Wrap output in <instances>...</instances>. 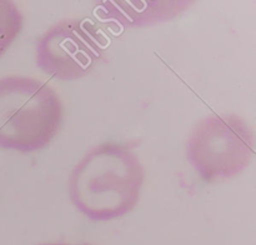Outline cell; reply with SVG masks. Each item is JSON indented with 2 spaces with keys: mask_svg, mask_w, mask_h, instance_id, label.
<instances>
[{
  "mask_svg": "<svg viewBox=\"0 0 256 245\" xmlns=\"http://www.w3.org/2000/svg\"><path fill=\"white\" fill-rule=\"evenodd\" d=\"M106 39L88 19H62L45 30L35 46V62L52 79L86 76L104 56Z\"/></svg>",
  "mask_w": 256,
  "mask_h": 245,
  "instance_id": "4",
  "label": "cell"
},
{
  "mask_svg": "<svg viewBox=\"0 0 256 245\" xmlns=\"http://www.w3.org/2000/svg\"><path fill=\"white\" fill-rule=\"evenodd\" d=\"M38 245H74V244H64V242H45V244ZM76 245H92V244H76Z\"/></svg>",
  "mask_w": 256,
  "mask_h": 245,
  "instance_id": "7",
  "label": "cell"
},
{
  "mask_svg": "<svg viewBox=\"0 0 256 245\" xmlns=\"http://www.w3.org/2000/svg\"><path fill=\"white\" fill-rule=\"evenodd\" d=\"M64 119L62 100L42 80L10 75L0 79V148L28 152L45 149Z\"/></svg>",
  "mask_w": 256,
  "mask_h": 245,
  "instance_id": "2",
  "label": "cell"
},
{
  "mask_svg": "<svg viewBox=\"0 0 256 245\" xmlns=\"http://www.w3.org/2000/svg\"><path fill=\"white\" fill-rule=\"evenodd\" d=\"M192 4V2H99L95 14L102 22L120 26H142L172 20Z\"/></svg>",
  "mask_w": 256,
  "mask_h": 245,
  "instance_id": "5",
  "label": "cell"
},
{
  "mask_svg": "<svg viewBox=\"0 0 256 245\" xmlns=\"http://www.w3.org/2000/svg\"><path fill=\"white\" fill-rule=\"evenodd\" d=\"M186 159L205 182L242 174L254 155V132L236 114H210L194 125L186 140Z\"/></svg>",
  "mask_w": 256,
  "mask_h": 245,
  "instance_id": "3",
  "label": "cell"
},
{
  "mask_svg": "<svg viewBox=\"0 0 256 245\" xmlns=\"http://www.w3.org/2000/svg\"><path fill=\"white\" fill-rule=\"evenodd\" d=\"M22 29V14L12 0H0V58Z\"/></svg>",
  "mask_w": 256,
  "mask_h": 245,
  "instance_id": "6",
  "label": "cell"
},
{
  "mask_svg": "<svg viewBox=\"0 0 256 245\" xmlns=\"http://www.w3.org/2000/svg\"><path fill=\"white\" fill-rule=\"evenodd\" d=\"M145 170L126 145L102 142L92 148L72 168L69 196L92 222H109L129 214L139 202Z\"/></svg>",
  "mask_w": 256,
  "mask_h": 245,
  "instance_id": "1",
  "label": "cell"
}]
</instances>
